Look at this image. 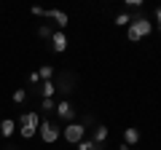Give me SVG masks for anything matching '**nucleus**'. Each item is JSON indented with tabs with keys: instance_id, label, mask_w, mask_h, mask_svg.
Wrapping results in <instances>:
<instances>
[{
	"instance_id": "f257e3e1",
	"label": "nucleus",
	"mask_w": 161,
	"mask_h": 150,
	"mask_svg": "<svg viewBox=\"0 0 161 150\" xmlns=\"http://www.w3.org/2000/svg\"><path fill=\"white\" fill-rule=\"evenodd\" d=\"M150 32H153V24L148 22V16H145V13L137 11V13L132 16V24L126 27V38H129L132 43H140L142 38H148Z\"/></svg>"
},
{
	"instance_id": "f03ea898",
	"label": "nucleus",
	"mask_w": 161,
	"mask_h": 150,
	"mask_svg": "<svg viewBox=\"0 0 161 150\" xmlns=\"http://www.w3.org/2000/svg\"><path fill=\"white\" fill-rule=\"evenodd\" d=\"M38 126H40V115H38V113H24V115L19 118V129H16V131L22 134L24 139H30V137L38 134Z\"/></svg>"
},
{
	"instance_id": "7ed1b4c3",
	"label": "nucleus",
	"mask_w": 161,
	"mask_h": 150,
	"mask_svg": "<svg viewBox=\"0 0 161 150\" xmlns=\"http://www.w3.org/2000/svg\"><path fill=\"white\" fill-rule=\"evenodd\" d=\"M38 134H40V139H43L46 145H54L59 137H62V129H59L57 123H51V121H40Z\"/></svg>"
},
{
	"instance_id": "20e7f679",
	"label": "nucleus",
	"mask_w": 161,
	"mask_h": 150,
	"mask_svg": "<svg viewBox=\"0 0 161 150\" xmlns=\"http://www.w3.org/2000/svg\"><path fill=\"white\" fill-rule=\"evenodd\" d=\"M62 137L67 139V145H78L86 139V126H80V123H67L62 129Z\"/></svg>"
},
{
	"instance_id": "39448f33",
	"label": "nucleus",
	"mask_w": 161,
	"mask_h": 150,
	"mask_svg": "<svg viewBox=\"0 0 161 150\" xmlns=\"http://www.w3.org/2000/svg\"><path fill=\"white\" fill-rule=\"evenodd\" d=\"M57 91H62V94H70L75 88V75L73 72H59V78H57Z\"/></svg>"
},
{
	"instance_id": "423d86ee",
	"label": "nucleus",
	"mask_w": 161,
	"mask_h": 150,
	"mask_svg": "<svg viewBox=\"0 0 161 150\" xmlns=\"http://www.w3.org/2000/svg\"><path fill=\"white\" fill-rule=\"evenodd\" d=\"M54 113H57V115L62 118V121H67V123L75 118V107L70 104V99H62V102L57 104V110H54Z\"/></svg>"
},
{
	"instance_id": "0eeeda50",
	"label": "nucleus",
	"mask_w": 161,
	"mask_h": 150,
	"mask_svg": "<svg viewBox=\"0 0 161 150\" xmlns=\"http://www.w3.org/2000/svg\"><path fill=\"white\" fill-rule=\"evenodd\" d=\"M46 19H51V22L57 24V27H59V32H62V29L70 24L67 13H64V11H57V8H48V11H46Z\"/></svg>"
},
{
	"instance_id": "6e6552de",
	"label": "nucleus",
	"mask_w": 161,
	"mask_h": 150,
	"mask_svg": "<svg viewBox=\"0 0 161 150\" xmlns=\"http://www.w3.org/2000/svg\"><path fill=\"white\" fill-rule=\"evenodd\" d=\"M51 48H54L57 54L67 51V35H64V32H54V35H51Z\"/></svg>"
},
{
	"instance_id": "1a4fd4ad",
	"label": "nucleus",
	"mask_w": 161,
	"mask_h": 150,
	"mask_svg": "<svg viewBox=\"0 0 161 150\" xmlns=\"http://www.w3.org/2000/svg\"><path fill=\"white\" fill-rule=\"evenodd\" d=\"M16 131V121H11V118H3V121H0V137H11V134Z\"/></svg>"
},
{
	"instance_id": "9d476101",
	"label": "nucleus",
	"mask_w": 161,
	"mask_h": 150,
	"mask_svg": "<svg viewBox=\"0 0 161 150\" xmlns=\"http://www.w3.org/2000/svg\"><path fill=\"white\" fill-rule=\"evenodd\" d=\"M108 126H102V123H97V126H94V142H97L99 145V147H102V145H105V139H108Z\"/></svg>"
},
{
	"instance_id": "9b49d317",
	"label": "nucleus",
	"mask_w": 161,
	"mask_h": 150,
	"mask_svg": "<svg viewBox=\"0 0 161 150\" xmlns=\"http://www.w3.org/2000/svg\"><path fill=\"white\" fill-rule=\"evenodd\" d=\"M137 142H140V129H126V131H124V145L132 147V145H137Z\"/></svg>"
},
{
	"instance_id": "f8f14e48",
	"label": "nucleus",
	"mask_w": 161,
	"mask_h": 150,
	"mask_svg": "<svg viewBox=\"0 0 161 150\" xmlns=\"http://www.w3.org/2000/svg\"><path fill=\"white\" fill-rule=\"evenodd\" d=\"M40 94H43V99H54V94H57V86H54L51 81H43V86H40Z\"/></svg>"
},
{
	"instance_id": "ddd939ff",
	"label": "nucleus",
	"mask_w": 161,
	"mask_h": 150,
	"mask_svg": "<svg viewBox=\"0 0 161 150\" xmlns=\"http://www.w3.org/2000/svg\"><path fill=\"white\" fill-rule=\"evenodd\" d=\"M38 75H40V81H51V75H54V67H51V64H43V67L38 70Z\"/></svg>"
},
{
	"instance_id": "4468645a",
	"label": "nucleus",
	"mask_w": 161,
	"mask_h": 150,
	"mask_svg": "<svg viewBox=\"0 0 161 150\" xmlns=\"http://www.w3.org/2000/svg\"><path fill=\"white\" fill-rule=\"evenodd\" d=\"M113 24H118V27H129V24H132V16L124 11V13H118V16H115V22H113Z\"/></svg>"
},
{
	"instance_id": "2eb2a0df",
	"label": "nucleus",
	"mask_w": 161,
	"mask_h": 150,
	"mask_svg": "<svg viewBox=\"0 0 161 150\" xmlns=\"http://www.w3.org/2000/svg\"><path fill=\"white\" fill-rule=\"evenodd\" d=\"M78 150H102L94 139H83V142H78Z\"/></svg>"
},
{
	"instance_id": "dca6fc26",
	"label": "nucleus",
	"mask_w": 161,
	"mask_h": 150,
	"mask_svg": "<svg viewBox=\"0 0 161 150\" xmlns=\"http://www.w3.org/2000/svg\"><path fill=\"white\" fill-rule=\"evenodd\" d=\"M40 110H43V113H51V110H57V102H54V99H43V102H40Z\"/></svg>"
},
{
	"instance_id": "f3484780",
	"label": "nucleus",
	"mask_w": 161,
	"mask_h": 150,
	"mask_svg": "<svg viewBox=\"0 0 161 150\" xmlns=\"http://www.w3.org/2000/svg\"><path fill=\"white\" fill-rule=\"evenodd\" d=\"M24 99H27V91H24V88H16V91H14V102H16V104H22Z\"/></svg>"
},
{
	"instance_id": "a211bd4d",
	"label": "nucleus",
	"mask_w": 161,
	"mask_h": 150,
	"mask_svg": "<svg viewBox=\"0 0 161 150\" xmlns=\"http://www.w3.org/2000/svg\"><path fill=\"white\" fill-rule=\"evenodd\" d=\"M38 35H40V38H43V40H46V38H48V40H51V27H46V24H43V27H38Z\"/></svg>"
},
{
	"instance_id": "6ab92c4d",
	"label": "nucleus",
	"mask_w": 161,
	"mask_h": 150,
	"mask_svg": "<svg viewBox=\"0 0 161 150\" xmlns=\"http://www.w3.org/2000/svg\"><path fill=\"white\" fill-rule=\"evenodd\" d=\"M32 16H46V8H38V6H35L32 8Z\"/></svg>"
},
{
	"instance_id": "aec40b11",
	"label": "nucleus",
	"mask_w": 161,
	"mask_h": 150,
	"mask_svg": "<svg viewBox=\"0 0 161 150\" xmlns=\"http://www.w3.org/2000/svg\"><path fill=\"white\" fill-rule=\"evenodd\" d=\"M156 27H158V29H161V6H158V8H156Z\"/></svg>"
},
{
	"instance_id": "412c9836",
	"label": "nucleus",
	"mask_w": 161,
	"mask_h": 150,
	"mask_svg": "<svg viewBox=\"0 0 161 150\" xmlns=\"http://www.w3.org/2000/svg\"><path fill=\"white\" fill-rule=\"evenodd\" d=\"M30 83H40V75L38 72H30Z\"/></svg>"
},
{
	"instance_id": "4be33fe9",
	"label": "nucleus",
	"mask_w": 161,
	"mask_h": 150,
	"mask_svg": "<svg viewBox=\"0 0 161 150\" xmlns=\"http://www.w3.org/2000/svg\"><path fill=\"white\" fill-rule=\"evenodd\" d=\"M118 150H132V147H129V145H124V142H121V147Z\"/></svg>"
}]
</instances>
